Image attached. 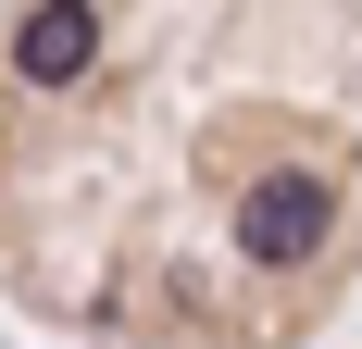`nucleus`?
I'll return each instance as SVG.
<instances>
[{
  "mask_svg": "<svg viewBox=\"0 0 362 349\" xmlns=\"http://www.w3.org/2000/svg\"><path fill=\"white\" fill-rule=\"evenodd\" d=\"M325 225H337L325 174H262L250 200H238V249H250V262H313Z\"/></svg>",
  "mask_w": 362,
  "mask_h": 349,
  "instance_id": "obj_1",
  "label": "nucleus"
},
{
  "mask_svg": "<svg viewBox=\"0 0 362 349\" xmlns=\"http://www.w3.org/2000/svg\"><path fill=\"white\" fill-rule=\"evenodd\" d=\"M88 50H100L88 0H37L25 25H13V75H25V88H63V75H88Z\"/></svg>",
  "mask_w": 362,
  "mask_h": 349,
  "instance_id": "obj_2",
  "label": "nucleus"
}]
</instances>
